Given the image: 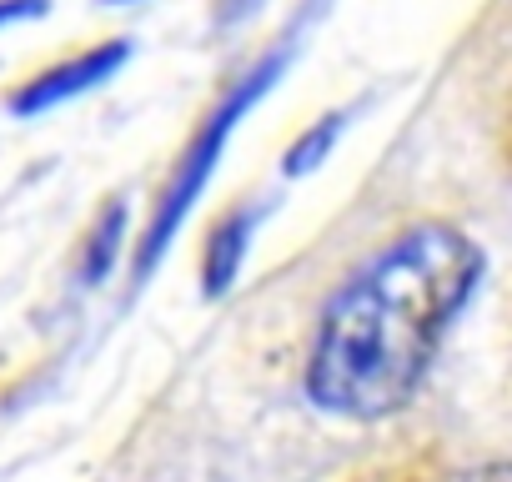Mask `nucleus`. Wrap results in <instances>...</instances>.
Wrapping results in <instances>:
<instances>
[{
    "instance_id": "nucleus-10",
    "label": "nucleus",
    "mask_w": 512,
    "mask_h": 482,
    "mask_svg": "<svg viewBox=\"0 0 512 482\" xmlns=\"http://www.w3.org/2000/svg\"><path fill=\"white\" fill-rule=\"evenodd\" d=\"M106 6H121V0H106Z\"/></svg>"
},
{
    "instance_id": "nucleus-2",
    "label": "nucleus",
    "mask_w": 512,
    "mask_h": 482,
    "mask_svg": "<svg viewBox=\"0 0 512 482\" xmlns=\"http://www.w3.org/2000/svg\"><path fill=\"white\" fill-rule=\"evenodd\" d=\"M282 66H287V51H267L262 61H256V66L201 116V126L191 131L186 151L176 156V166H171V176H166V186H161V196H156V211H151V221H146V231H141V247H136V282H146L151 267L166 257L171 236L181 231V221H186L191 206L201 201V191H206V181H211V171H216V161H221L231 131L241 126V116H246L256 101L272 91V81L282 76Z\"/></svg>"
},
{
    "instance_id": "nucleus-5",
    "label": "nucleus",
    "mask_w": 512,
    "mask_h": 482,
    "mask_svg": "<svg viewBox=\"0 0 512 482\" xmlns=\"http://www.w3.org/2000/svg\"><path fill=\"white\" fill-rule=\"evenodd\" d=\"M121 236H126V201L111 196V201L101 206V216L91 221L86 241H81V282L96 287V282L111 277V267H116V257H121Z\"/></svg>"
},
{
    "instance_id": "nucleus-4",
    "label": "nucleus",
    "mask_w": 512,
    "mask_h": 482,
    "mask_svg": "<svg viewBox=\"0 0 512 482\" xmlns=\"http://www.w3.org/2000/svg\"><path fill=\"white\" fill-rule=\"evenodd\" d=\"M251 226H256V211L251 206H231V211H221L211 221V231L201 241V287H206V297H221L241 277Z\"/></svg>"
},
{
    "instance_id": "nucleus-3",
    "label": "nucleus",
    "mask_w": 512,
    "mask_h": 482,
    "mask_svg": "<svg viewBox=\"0 0 512 482\" xmlns=\"http://www.w3.org/2000/svg\"><path fill=\"white\" fill-rule=\"evenodd\" d=\"M126 61H131V41L126 36H111L101 46H86V51H76V56H66V61L26 76L6 96V106H11V116H41V111H51V106H61V101H71V96H81V91H91L101 81H111Z\"/></svg>"
},
{
    "instance_id": "nucleus-9",
    "label": "nucleus",
    "mask_w": 512,
    "mask_h": 482,
    "mask_svg": "<svg viewBox=\"0 0 512 482\" xmlns=\"http://www.w3.org/2000/svg\"><path fill=\"white\" fill-rule=\"evenodd\" d=\"M256 6H262V0H221V6H216V21H221V26H236V21L251 16Z\"/></svg>"
},
{
    "instance_id": "nucleus-6",
    "label": "nucleus",
    "mask_w": 512,
    "mask_h": 482,
    "mask_svg": "<svg viewBox=\"0 0 512 482\" xmlns=\"http://www.w3.org/2000/svg\"><path fill=\"white\" fill-rule=\"evenodd\" d=\"M342 136V111H332V116H322L317 126H307L297 141H292V151H287V161H282V171L287 176H307L327 151H332V141Z\"/></svg>"
},
{
    "instance_id": "nucleus-7",
    "label": "nucleus",
    "mask_w": 512,
    "mask_h": 482,
    "mask_svg": "<svg viewBox=\"0 0 512 482\" xmlns=\"http://www.w3.org/2000/svg\"><path fill=\"white\" fill-rule=\"evenodd\" d=\"M357 482H512V462H477V467H452V472H427V477L382 472V477H357Z\"/></svg>"
},
{
    "instance_id": "nucleus-8",
    "label": "nucleus",
    "mask_w": 512,
    "mask_h": 482,
    "mask_svg": "<svg viewBox=\"0 0 512 482\" xmlns=\"http://www.w3.org/2000/svg\"><path fill=\"white\" fill-rule=\"evenodd\" d=\"M46 11H51V0H0V26H16V21H31Z\"/></svg>"
},
{
    "instance_id": "nucleus-1",
    "label": "nucleus",
    "mask_w": 512,
    "mask_h": 482,
    "mask_svg": "<svg viewBox=\"0 0 512 482\" xmlns=\"http://www.w3.org/2000/svg\"><path fill=\"white\" fill-rule=\"evenodd\" d=\"M482 267V247L452 221L397 231L322 307L302 377L312 407L342 422L397 417L422 392Z\"/></svg>"
}]
</instances>
